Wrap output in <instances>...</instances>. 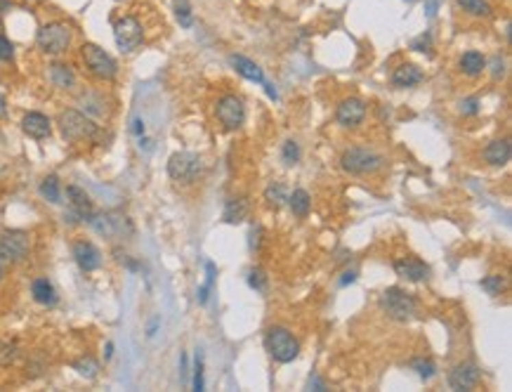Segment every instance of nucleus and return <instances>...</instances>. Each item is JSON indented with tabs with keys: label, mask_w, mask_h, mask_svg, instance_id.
I'll return each instance as SVG.
<instances>
[{
	"label": "nucleus",
	"mask_w": 512,
	"mask_h": 392,
	"mask_svg": "<svg viewBox=\"0 0 512 392\" xmlns=\"http://www.w3.org/2000/svg\"><path fill=\"white\" fill-rule=\"evenodd\" d=\"M57 123L69 142H95L99 137V125L78 109H64Z\"/></svg>",
	"instance_id": "1"
},
{
	"label": "nucleus",
	"mask_w": 512,
	"mask_h": 392,
	"mask_svg": "<svg viewBox=\"0 0 512 392\" xmlns=\"http://www.w3.org/2000/svg\"><path fill=\"white\" fill-rule=\"evenodd\" d=\"M265 350L279 364H291L300 354V343L286 326H271L265 333Z\"/></svg>",
	"instance_id": "2"
},
{
	"label": "nucleus",
	"mask_w": 512,
	"mask_h": 392,
	"mask_svg": "<svg viewBox=\"0 0 512 392\" xmlns=\"http://www.w3.org/2000/svg\"><path fill=\"white\" fill-rule=\"evenodd\" d=\"M340 166L350 175H373V173L382 171L385 158L378 151L369 149V147H350V149H345L343 156H340Z\"/></svg>",
	"instance_id": "3"
},
{
	"label": "nucleus",
	"mask_w": 512,
	"mask_h": 392,
	"mask_svg": "<svg viewBox=\"0 0 512 392\" xmlns=\"http://www.w3.org/2000/svg\"><path fill=\"white\" fill-rule=\"evenodd\" d=\"M378 305H380V310L394 321H411L415 315V307H418L413 295L406 293L404 289H399V286H392V289L382 291Z\"/></svg>",
	"instance_id": "4"
},
{
	"label": "nucleus",
	"mask_w": 512,
	"mask_h": 392,
	"mask_svg": "<svg viewBox=\"0 0 512 392\" xmlns=\"http://www.w3.org/2000/svg\"><path fill=\"white\" fill-rule=\"evenodd\" d=\"M81 57H83L85 66H88V71L93 73L95 78H99V81H114V78L119 76V64H116V60L99 45L85 43L81 47Z\"/></svg>",
	"instance_id": "5"
},
{
	"label": "nucleus",
	"mask_w": 512,
	"mask_h": 392,
	"mask_svg": "<svg viewBox=\"0 0 512 392\" xmlns=\"http://www.w3.org/2000/svg\"><path fill=\"white\" fill-rule=\"evenodd\" d=\"M36 43L45 55H62L71 45V29L64 22L42 24L38 34H36Z\"/></svg>",
	"instance_id": "6"
},
{
	"label": "nucleus",
	"mask_w": 512,
	"mask_h": 392,
	"mask_svg": "<svg viewBox=\"0 0 512 392\" xmlns=\"http://www.w3.org/2000/svg\"><path fill=\"white\" fill-rule=\"evenodd\" d=\"M201 171H204V163H201V158L191 151H175L173 156L168 158L170 180H175V182H180V184L196 182Z\"/></svg>",
	"instance_id": "7"
},
{
	"label": "nucleus",
	"mask_w": 512,
	"mask_h": 392,
	"mask_svg": "<svg viewBox=\"0 0 512 392\" xmlns=\"http://www.w3.org/2000/svg\"><path fill=\"white\" fill-rule=\"evenodd\" d=\"M114 40H116V45H119V50L125 52V55L127 52H135L144 40V29H142L140 19L132 17V14H125V17L116 19Z\"/></svg>",
	"instance_id": "8"
},
{
	"label": "nucleus",
	"mask_w": 512,
	"mask_h": 392,
	"mask_svg": "<svg viewBox=\"0 0 512 392\" xmlns=\"http://www.w3.org/2000/svg\"><path fill=\"white\" fill-rule=\"evenodd\" d=\"M29 256V234L19 230H5L0 234V262H21Z\"/></svg>",
	"instance_id": "9"
},
{
	"label": "nucleus",
	"mask_w": 512,
	"mask_h": 392,
	"mask_svg": "<svg viewBox=\"0 0 512 392\" xmlns=\"http://www.w3.org/2000/svg\"><path fill=\"white\" fill-rule=\"evenodd\" d=\"M215 114L225 130L241 128L243 121H246V107H243L241 97H236V95H225V97L217 99Z\"/></svg>",
	"instance_id": "10"
},
{
	"label": "nucleus",
	"mask_w": 512,
	"mask_h": 392,
	"mask_svg": "<svg viewBox=\"0 0 512 392\" xmlns=\"http://www.w3.org/2000/svg\"><path fill=\"white\" fill-rule=\"evenodd\" d=\"M335 119L343 128H356L366 119V102L359 97H345L335 109Z\"/></svg>",
	"instance_id": "11"
},
{
	"label": "nucleus",
	"mask_w": 512,
	"mask_h": 392,
	"mask_svg": "<svg viewBox=\"0 0 512 392\" xmlns=\"http://www.w3.org/2000/svg\"><path fill=\"white\" fill-rule=\"evenodd\" d=\"M479 380H482V371H479L477 364L463 362V364H458V367L451 369V373H449V388L451 390H458V392L472 390V388H477V385H479Z\"/></svg>",
	"instance_id": "12"
},
{
	"label": "nucleus",
	"mask_w": 512,
	"mask_h": 392,
	"mask_svg": "<svg viewBox=\"0 0 512 392\" xmlns=\"http://www.w3.org/2000/svg\"><path fill=\"white\" fill-rule=\"evenodd\" d=\"M73 260H76V265L83 272H95V269L102 267V253H99V248L93 241L81 239L73 243Z\"/></svg>",
	"instance_id": "13"
},
{
	"label": "nucleus",
	"mask_w": 512,
	"mask_h": 392,
	"mask_svg": "<svg viewBox=\"0 0 512 392\" xmlns=\"http://www.w3.org/2000/svg\"><path fill=\"white\" fill-rule=\"evenodd\" d=\"M66 201H69L71 213L76 215L78 220L88 222L90 218H93V213H95L93 199H90V196L85 194V189H81L78 184H69L66 187Z\"/></svg>",
	"instance_id": "14"
},
{
	"label": "nucleus",
	"mask_w": 512,
	"mask_h": 392,
	"mask_svg": "<svg viewBox=\"0 0 512 392\" xmlns=\"http://www.w3.org/2000/svg\"><path fill=\"white\" fill-rule=\"evenodd\" d=\"M394 272H397V277L406 279V282H425V279L430 277V267L425 265L420 258H399V260H394Z\"/></svg>",
	"instance_id": "15"
},
{
	"label": "nucleus",
	"mask_w": 512,
	"mask_h": 392,
	"mask_svg": "<svg viewBox=\"0 0 512 392\" xmlns=\"http://www.w3.org/2000/svg\"><path fill=\"white\" fill-rule=\"evenodd\" d=\"M21 130L31 137V140H47L52 135V123L45 114L40 111H29L21 119Z\"/></svg>",
	"instance_id": "16"
},
{
	"label": "nucleus",
	"mask_w": 512,
	"mask_h": 392,
	"mask_svg": "<svg viewBox=\"0 0 512 392\" xmlns=\"http://www.w3.org/2000/svg\"><path fill=\"white\" fill-rule=\"evenodd\" d=\"M229 64L236 69V73H241L246 81L250 83H265V71L255 64L253 60H248V57L243 55H229Z\"/></svg>",
	"instance_id": "17"
},
{
	"label": "nucleus",
	"mask_w": 512,
	"mask_h": 392,
	"mask_svg": "<svg viewBox=\"0 0 512 392\" xmlns=\"http://www.w3.org/2000/svg\"><path fill=\"white\" fill-rule=\"evenodd\" d=\"M512 156V147H510V140H493L487 145V149H484V161L489 163V166H505V163L510 161Z\"/></svg>",
	"instance_id": "18"
},
{
	"label": "nucleus",
	"mask_w": 512,
	"mask_h": 392,
	"mask_svg": "<svg viewBox=\"0 0 512 392\" xmlns=\"http://www.w3.org/2000/svg\"><path fill=\"white\" fill-rule=\"evenodd\" d=\"M423 71H420L415 64H402L394 69L392 73V86L394 88H413L418 83H423Z\"/></svg>",
	"instance_id": "19"
},
{
	"label": "nucleus",
	"mask_w": 512,
	"mask_h": 392,
	"mask_svg": "<svg viewBox=\"0 0 512 392\" xmlns=\"http://www.w3.org/2000/svg\"><path fill=\"white\" fill-rule=\"evenodd\" d=\"M31 295H34L36 303L45 305V307L57 305V300H60V295H57L55 286H52L50 279H45V277L34 279V284H31Z\"/></svg>",
	"instance_id": "20"
},
{
	"label": "nucleus",
	"mask_w": 512,
	"mask_h": 392,
	"mask_svg": "<svg viewBox=\"0 0 512 392\" xmlns=\"http://www.w3.org/2000/svg\"><path fill=\"white\" fill-rule=\"evenodd\" d=\"M50 81L55 88L60 90H71L73 86H76V73H73V69L69 64H52L50 66Z\"/></svg>",
	"instance_id": "21"
},
{
	"label": "nucleus",
	"mask_w": 512,
	"mask_h": 392,
	"mask_svg": "<svg viewBox=\"0 0 512 392\" xmlns=\"http://www.w3.org/2000/svg\"><path fill=\"white\" fill-rule=\"evenodd\" d=\"M248 201L246 199H229L225 204V213H222V220L229 222V225H239L248 218Z\"/></svg>",
	"instance_id": "22"
},
{
	"label": "nucleus",
	"mask_w": 512,
	"mask_h": 392,
	"mask_svg": "<svg viewBox=\"0 0 512 392\" xmlns=\"http://www.w3.org/2000/svg\"><path fill=\"white\" fill-rule=\"evenodd\" d=\"M487 69V60H484V55L482 52H477V50H467L465 55L461 57V71L465 73V76H470V78H477L479 73Z\"/></svg>",
	"instance_id": "23"
},
{
	"label": "nucleus",
	"mask_w": 512,
	"mask_h": 392,
	"mask_svg": "<svg viewBox=\"0 0 512 392\" xmlns=\"http://www.w3.org/2000/svg\"><path fill=\"white\" fill-rule=\"evenodd\" d=\"M286 204L291 206L293 215H297V218H307L309 208H312V199H309L307 189H295L293 194H288Z\"/></svg>",
	"instance_id": "24"
},
{
	"label": "nucleus",
	"mask_w": 512,
	"mask_h": 392,
	"mask_svg": "<svg viewBox=\"0 0 512 392\" xmlns=\"http://www.w3.org/2000/svg\"><path fill=\"white\" fill-rule=\"evenodd\" d=\"M38 192H40L42 199L50 201V204H62V184H60V177H57V175H47V177L40 182Z\"/></svg>",
	"instance_id": "25"
},
{
	"label": "nucleus",
	"mask_w": 512,
	"mask_h": 392,
	"mask_svg": "<svg viewBox=\"0 0 512 392\" xmlns=\"http://www.w3.org/2000/svg\"><path fill=\"white\" fill-rule=\"evenodd\" d=\"M265 201L269 206H274V208H279V206H284L288 201V189L284 182H271L269 187L265 189Z\"/></svg>",
	"instance_id": "26"
},
{
	"label": "nucleus",
	"mask_w": 512,
	"mask_h": 392,
	"mask_svg": "<svg viewBox=\"0 0 512 392\" xmlns=\"http://www.w3.org/2000/svg\"><path fill=\"white\" fill-rule=\"evenodd\" d=\"M458 5H461L467 14H472V17H491L493 14V8L487 0H458Z\"/></svg>",
	"instance_id": "27"
},
{
	"label": "nucleus",
	"mask_w": 512,
	"mask_h": 392,
	"mask_svg": "<svg viewBox=\"0 0 512 392\" xmlns=\"http://www.w3.org/2000/svg\"><path fill=\"white\" fill-rule=\"evenodd\" d=\"M173 12L180 26H184V29H189V26L194 24V12H191L189 0H173Z\"/></svg>",
	"instance_id": "28"
},
{
	"label": "nucleus",
	"mask_w": 512,
	"mask_h": 392,
	"mask_svg": "<svg viewBox=\"0 0 512 392\" xmlns=\"http://www.w3.org/2000/svg\"><path fill=\"white\" fill-rule=\"evenodd\" d=\"M206 284L201 286L199 289V305H206L208 303V298H210V291H212V286H215V277H217V269H215V265L212 262H206Z\"/></svg>",
	"instance_id": "29"
},
{
	"label": "nucleus",
	"mask_w": 512,
	"mask_h": 392,
	"mask_svg": "<svg viewBox=\"0 0 512 392\" xmlns=\"http://www.w3.org/2000/svg\"><path fill=\"white\" fill-rule=\"evenodd\" d=\"M73 369L78 371L81 376H85V378H95V376L99 373V364H97V359H93V357H81V359H76L73 362Z\"/></svg>",
	"instance_id": "30"
},
{
	"label": "nucleus",
	"mask_w": 512,
	"mask_h": 392,
	"mask_svg": "<svg viewBox=\"0 0 512 392\" xmlns=\"http://www.w3.org/2000/svg\"><path fill=\"white\" fill-rule=\"evenodd\" d=\"M281 161L286 166H297V161H300V145L295 140L284 142V147H281Z\"/></svg>",
	"instance_id": "31"
},
{
	"label": "nucleus",
	"mask_w": 512,
	"mask_h": 392,
	"mask_svg": "<svg viewBox=\"0 0 512 392\" xmlns=\"http://www.w3.org/2000/svg\"><path fill=\"white\" fill-rule=\"evenodd\" d=\"M505 279L500 277V274H491V277H487V279H482V289L487 291L489 295H500L505 291Z\"/></svg>",
	"instance_id": "32"
},
{
	"label": "nucleus",
	"mask_w": 512,
	"mask_h": 392,
	"mask_svg": "<svg viewBox=\"0 0 512 392\" xmlns=\"http://www.w3.org/2000/svg\"><path fill=\"white\" fill-rule=\"evenodd\" d=\"M411 367L415 369V373H418L423 380H430L432 376L437 373V367H435V362H432V359H413V362H411Z\"/></svg>",
	"instance_id": "33"
},
{
	"label": "nucleus",
	"mask_w": 512,
	"mask_h": 392,
	"mask_svg": "<svg viewBox=\"0 0 512 392\" xmlns=\"http://www.w3.org/2000/svg\"><path fill=\"white\" fill-rule=\"evenodd\" d=\"M248 286L253 291H258V293H265L267 291V274L260 267H253L248 272Z\"/></svg>",
	"instance_id": "34"
},
{
	"label": "nucleus",
	"mask_w": 512,
	"mask_h": 392,
	"mask_svg": "<svg viewBox=\"0 0 512 392\" xmlns=\"http://www.w3.org/2000/svg\"><path fill=\"white\" fill-rule=\"evenodd\" d=\"M17 354H19L17 343H5V345H0V364L8 367V364H12L17 359Z\"/></svg>",
	"instance_id": "35"
},
{
	"label": "nucleus",
	"mask_w": 512,
	"mask_h": 392,
	"mask_svg": "<svg viewBox=\"0 0 512 392\" xmlns=\"http://www.w3.org/2000/svg\"><path fill=\"white\" fill-rule=\"evenodd\" d=\"M14 60V45L8 40V36L0 34V62H5V64H10V62Z\"/></svg>",
	"instance_id": "36"
},
{
	"label": "nucleus",
	"mask_w": 512,
	"mask_h": 392,
	"mask_svg": "<svg viewBox=\"0 0 512 392\" xmlns=\"http://www.w3.org/2000/svg\"><path fill=\"white\" fill-rule=\"evenodd\" d=\"M191 385H194L196 392H201V390L206 388V385H204V359H201V354L196 357V364H194V383H191Z\"/></svg>",
	"instance_id": "37"
},
{
	"label": "nucleus",
	"mask_w": 512,
	"mask_h": 392,
	"mask_svg": "<svg viewBox=\"0 0 512 392\" xmlns=\"http://www.w3.org/2000/svg\"><path fill=\"white\" fill-rule=\"evenodd\" d=\"M461 111L465 116H477L479 114V97H467L461 102Z\"/></svg>",
	"instance_id": "38"
},
{
	"label": "nucleus",
	"mask_w": 512,
	"mask_h": 392,
	"mask_svg": "<svg viewBox=\"0 0 512 392\" xmlns=\"http://www.w3.org/2000/svg\"><path fill=\"white\" fill-rule=\"evenodd\" d=\"M430 47H432V36L430 34L418 36V38L411 43V50H415V52H428Z\"/></svg>",
	"instance_id": "39"
},
{
	"label": "nucleus",
	"mask_w": 512,
	"mask_h": 392,
	"mask_svg": "<svg viewBox=\"0 0 512 392\" xmlns=\"http://www.w3.org/2000/svg\"><path fill=\"white\" fill-rule=\"evenodd\" d=\"M491 69H493V81H498V78L505 76V62L500 60V57H493V60H491Z\"/></svg>",
	"instance_id": "40"
},
{
	"label": "nucleus",
	"mask_w": 512,
	"mask_h": 392,
	"mask_svg": "<svg viewBox=\"0 0 512 392\" xmlns=\"http://www.w3.org/2000/svg\"><path fill=\"white\" fill-rule=\"evenodd\" d=\"M260 234H263V227H253V230H250V248H253V251L260 248Z\"/></svg>",
	"instance_id": "41"
},
{
	"label": "nucleus",
	"mask_w": 512,
	"mask_h": 392,
	"mask_svg": "<svg viewBox=\"0 0 512 392\" xmlns=\"http://www.w3.org/2000/svg\"><path fill=\"white\" fill-rule=\"evenodd\" d=\"M263 86H265V90H267V97H269V99H274V102H276V99H279V93H276V88L274 86H271V83H263Z\"/></svg>",
	"instance_id": "42"
},
{
	"label": "nucleus",
	"mask_w": 512,
	"mask_h": 392,
	"mask_svg": "<svg viewBox=\"0 0 512 392\" xmlns=\"http://www.w3.org/2000/svg\"><path fill=\"white\" fill-rule=\"evenodd\" d=\"M356 279V272H345L343 279H340V286H348V284H354Z\"/></svg>",
	"instance_id": "43"
},
{
	"label": "nucleus",
	"mask_w": 512,
	"mask_h": 392,
	"mask_svg": "<svg viewBox=\"0 0 512 392\" xmlns=\"http://www.w3.org/2000/svg\"><path fill=\"white\" fill-rule=\"evenodd\" d=\"M10 8H12V3H10V0H0V17H5V14L10 12Z\"/></svg>",
	"instance_id": "44"
},
{
	"label": "nucleus",
	"mask_w": 512,
	"mask_h": 392,
	"mask_svg": "<svg viewBox=\"0 0 512 392\" xmlns=\"http://www.w3.org/2000/svg\"><path fill=\"white\" fill-rule=\"evenodd\" d=\"M158 321H161V319H158V317H154V319H151V324H149V328H147V336H154V333H156Z\"/></svg>",
	"instance_id": "45"
},
{
	"label": "nucleus",
	"mask_w": 512,
	"mask_h": 392,
	"mask_svg": "<svg viewBox=\"0 0 512 392\" xmlns=\"http://www.w3.org/2000/svg\"><path fill=\"white\" fill-rule=\"evenodd\" d=\"M435 10H437V0H430V5H428V17H435Z\"/></svg>",
	"instance_id": "46"
},
{
	"label": "nucleus",
	"mask_w": 512,
	"mask_h": 392,
	"mask_svg": "<svg viewBox=\"0 0 512 392\" xmlns=\"http://www.w3.org/2000/svg\"><path fill=\"white\" fill-rule=\"evenodd\" d=\"M309 388H317V390H324V383H319L317 378H309Z\"/></svg>",
	"instance_id": "47"
},
{
	"label": "nucleus",
	"mask_w": 512,
	"mask_h": 392,
	"mask_svg": "<svg viewBox=\"0 0 512 392\" xmlns=\"http://www.w3.org/2000/svg\"><path fill=\"white\" fill-rule=\"evenodd\" d=\"M0 282H3V267H0Z\"/></svg>",
	"instance_id": "48"
}]
</instances>
